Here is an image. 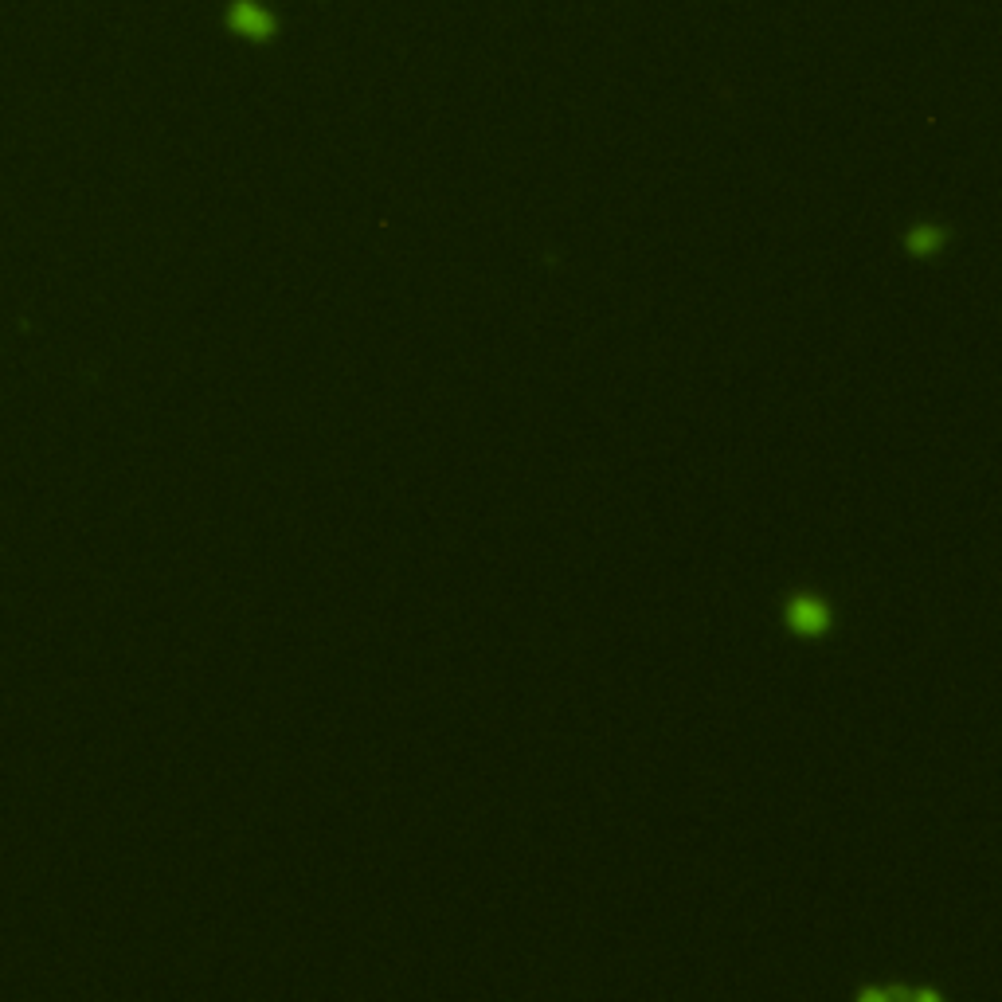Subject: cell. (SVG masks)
Instances as JSON below:
<instances>
[{
	"mask_svg": "<svg viewBox=\"0 0 1002 1002\" xmlns=\"http://www.w3.org/2000/svg\"><path fill=\"white\" fill-rule=\"evenodd\" d=\"M228 28L235 36H243V40L263 44V40H274L278 20H274V12H267V8L255 4V0H235L228 8Z\"/></svg>",
	"mask_w": 1002,
	"mask_h": 1002,
	"instance_id": "cell-1",
	"label": "cell"
},
{
	"mask_svg": "<svg viewBox=\"0 0 1002 1002\" xmlns=\"http://www.w3.org/2000/svg\"><path fill=\"white\" fill-rule=\"evenodd\" d=\"M787 623L803 635H819V631H826V607L815 595H795L787 603Z\"/></svg>",
	"mask_w": 1002,
	"mask_h": 1002,
	"instance_id": "cell-2",
	"label": "cell"
},
{
	"mask_svg": "<svg viewBox=\"0 0 1002 1002\" xmlns=\"http://www.w3.org/2000/svg\"><path fill=\"white\" fill-rule=\"evenodd\" d=\"M940 243H944V231L940 228L909 231V251L912 255H932V251H940Z\"/></svg>",
	"mask_w": 1002,
	"mask_h": 1002,
	"instance_id": "cell-3",
	"label": "cell"
}]
</instances>
